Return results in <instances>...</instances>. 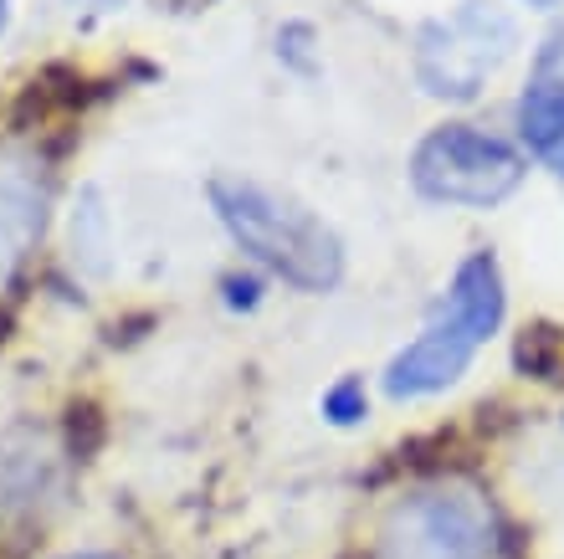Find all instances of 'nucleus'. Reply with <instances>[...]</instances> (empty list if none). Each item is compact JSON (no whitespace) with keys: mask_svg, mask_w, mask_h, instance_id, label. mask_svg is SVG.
I'll return each instance as SVG.
<instances>
[{"mask_svg":"<svg viewBox=\"0 0 564 559\" xmlns=\"http://www.w3.org/2000/svg\"><path fill=\"white\" fill-rule=\"evenodd\" d=\"M529 6H554V0H529Z\"/></svg>","mask_w":564,"mask_h":559,"instance_id":"f8f14e48","label":"nucleus"},{"mask_svg":"<svg viewBox=\"0 0 564 559\" xmlns=\"http://www.w3.org/2000/svg\"><path fill=\"white\" fill-rule=\"evenodd\" d=\"M498 514L462 477H436L386 508L375 559H498Z\"/></svg>","mask_w":564,"mask_h":559,"instance_id":"7ed1b4c3","label":"nucleus"},{"mask_svg":"<svg viewBox=\"0 0 564 559\" xmlns=\"http://www.w3.org/2000/svg\"><path fill=\"white\" fill-rule=\"evenodd\" d=\"M513 46V26L508 15L488 11V6H467L452 21H436L421 36V83L442 98H473L482 88V77L498 73V62Z\"/></svg>","mask_w":564,"mask_h":559,"instance_id":"39448f33","label":"nucleus"},{"mask_svg":"<svg viewBox=\"0 0 564 559\" xmlns=\"http://www.w3.org/2000/svg\"><path fill=\"white\" fill-rule=\"evenodd\" d=\"M210 201H216L221 226L237 236V247L262 267H272L278 278H288L293 288L324 293L339 282L344 251L334 232L324 222H313L308 211L288 206V201H278L262 185H247V180H216Z\"/></svg>","mask_w":564,"mask_h":559,"instance_id":"f03ea898","label":"nucleus"},{"mask_svg":"<svg viewBox=\"0 0 564 559\" xmlns=\"http://www.w3.org/2000/svg\"><path fill=\"white\" fill-rule=\"evenodd\" d=\"M519 133L529 154L564 175V77H534L519 98Z\"/></svg>","mask_w":564,"mask_h":559,"instance_id":"6e6552de","label":"nucleus"},{"mask_svg":"<svg viewBox=\"0 0 564 559\" xmlns=\"http://www.w3.org/2000/svg\"><path fill=\"white\" fill-rule=\"evenodd\" d=\"M42 175L21 154H0V288L15 278V267L26 262L31 241L42 232Z\"/></svg>","mask_w":564,"mask_h":559,"instance_id":"0eeeda50","label":"nucleus"},{"mask_svg":"<svg viewBox=\"0 0 564 559\" xmlns=\"http://www.w3.org/2000/svg\"><path fill=\"white\" fill-rule=\"evenodd\" d=\"M6 21H11V0H0V31H6Z\"/></svg>","mask_w":564,"mask_h":559,"instance_id":"9d476101","label":"nucleus"},{"mask_svg":"<svg viewBox=\"0 0 564 559\" xmlns=\"http://www.w3.org/2000/svg\"><path fill=\"white\" fill-rule=\"evenodd\" d=\"M324 416H334L339 427L359 421V416H365V385H359V380H339V385H334V390L324 396Z\"/></svg>","mask_w":564,"mask_h":559,"instance_id":"1a4fd4ad","label":"nucleus"},{"mask_svg":"<svg viewBox=\"0 0 564 559\" xmlns=\"http://www.w3.org/2000/svg\"><path fill=\"white\" fill-rule=\"evenodd\" d=\"M62 493V452L42 431L0 437V529H31Z\"/></svg>","mask_w":564,"mask_h":559,"instance_id":"423d86ee","label":"nucleus"},{"mask_svg":"<svg viewBox=\"0 0 564 559\" xmlns=\"http://www.w3.org/2000/svg\"><path fill=\"white\" fill-rule=\"evenodd\" d=\"M503 324V272L488 251H477L457 267V278L446 288L442 309L431 313L416 344H405L386 369V390L395 400L436 396L446 385L462 380V369L473 365V354Z\"/></svg>","mask_w":564,"mask_h":559,"instance_id":"f257e3e1","label":"nucleus"},{"mask_svg":"<svg viewBox=\"0 0 564 559\" xmlns=\"http://www.w3.org/2000/svg\"><path fill=\"white\" fill-rule=\"evenodd\" d=\"M411 180L426 201H446V206H498L513 185L523 180L519 154L467 123H446V129L426 133L411 160Z\"/></svg>","mask_w":564,"mask_h":559,"instance_id":"20e7f679","label":"nucleus"},{"mask_svg":"<svg viewBox=\"0 0 564 559\" xmlns=\"http://www.w3.org/2000/svg\"><path fill=\"white\" fill-rule=\"evenodd\" d=\"M88 559H98V555H88Z\"/></svg>","mask_w":564,"mask_h":559,"instance_id":"ddd939ff","label":"nucleus"},{"mask_svg":"<svg viewBox=\"0 0 564 559\" xmlns=\"http://www.w3.org/2000/svg\"><path fill=\"white\" fill-rule=\"evenodd\" d=\"M83 6H104V11H113V6H123V0H83Z\"/></svg>","mask_w":564,"mask_h":559,"instance_id":"9b49d317","label":"nucleus"}]
</instances>
